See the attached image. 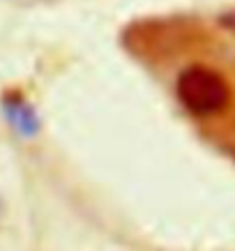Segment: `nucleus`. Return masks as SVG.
<instances>
[{
    "label": "nucleus",
    "mask_w": 235,
    "mask_h": 251,
    "mask_svg": "<svg viewBox=\"0 0 235 251\" xmlns=\"http://www.w3.org/2000/svg\"><path fill=\"white\" fill-rule=\"evenodd\" d=\"M178 97L194 115H214L228 106L231 90L219 72L194 65L178 78Z\"/></svg>",
    "instance_id": "f257e3e1"
},
{
    "label": "nucleus",
    "mask_w": 235,
    "mask_h": 251,
    "mask_svg": "<svg viewBox=\"0 0 235 251\" xmlns=\"http://www.w3.org/2000/svg\"><path fill=\"white\" fill-rule=\"evenodd\" d=\"M2 108H5V118H7L9 125L14 127L16 134L30 138V136H35V134L39 131L37 115H35V111H32V108L28 106L23 99H19V97L5 99Z\"/></svg>",
    "instance_id": "f03ea898"
}]
</instances>
